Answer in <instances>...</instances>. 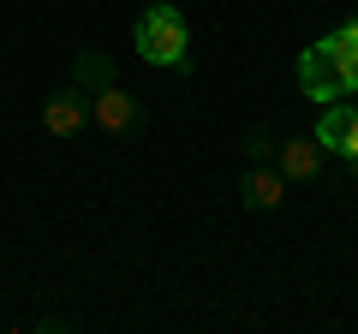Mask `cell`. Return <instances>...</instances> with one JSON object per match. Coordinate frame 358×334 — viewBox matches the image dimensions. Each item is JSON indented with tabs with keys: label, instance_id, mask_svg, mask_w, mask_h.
Here are the masks:
<instances>
[{
	"label": "cell",
	"instance_id": "1",
	"mask_svg": "<svg viewBox=\"0 0 358 334\" xmlns=\"http://www.w3.org/2000/svg\"><path fill=\"white\" fill-rule=\"evenodd\" d=\"M299 90L310 102H341V96L358 90V42L346 30H334V36L310 42L299 54Z\"/></svg>",
	"mask_w": 358,
	"mask_h": 334
},
{
	"label": "cell",
	"instance_id": "2",
	"mask_svg": "<svg viewBox=\"0 0 358 334\" xmlns=\"http://www.w3.org/2000/svg\"><path fill=\"white\" fill-rule=\"evenodd\" d=\"M138 54L150 66H167V72H185V66H192V36H185L179 6H167V0L143 6V18H138Z\"/></svg>",
	"mask_w": 358,
	"mask_h": 334
},
{
	"label": "cell",
	"instance_id": "3",
	"mask_svg": "<svg viewBox=\"0 0 358 334\" xmlns=\"http://www.w3.org/2000/svg\"><path fill=\"white\" fill-rule=\"evenodd\" d=\"M84 119H90V96L78 90V84H66V90H54L48 102H42V126H48L54 138H72Z\"/></svg>",
	"mask_w": 358,
	"mask_h": 334
},
{
	"label": "cell",
	"instance_id": "4",
	"mask_svg": "<svg viewBox=\"0 0 358 334\" xmlns=\"http://www.w3.org/2000/svg\"><path fill=\"white\" fill-rule=\"evenodd\" d=\"M317 143L329 155H346V161H358V114L352 108H322V119H317Z\"/></svg>",
	"mask_w": 358,
	"mask_h": 334
},
{
	"label": "cell",
	"instance_id": "5",
	"mask_svg": "<svg viewBox=\"0 0 358 334\" xmlns=\"http://www.w3.org/2000/svg\"><path fill=\"white\" fill-rule=\"evenodd\" d=\"M90 119H96L102 131H114V138H126V131L138 126V102H131L120 84H108V90L90 96Z\"/></svg>",
	"mask_w": 358,
	"mask_h": 334
},
{
	"label": "cell",
	"instance_id": "6",
	"mask_svg": "<svg viewBox=\"0 0 358 334\" xmlns=\"http://www.w3.org/2000/svg\"><path fill=\"white\" fill-rule=\"evenodd\" d=\"M322 143L317 138H293L281 143V180H317V167H322Z\"/></svg>",
	"mask_w": 358,
	"mask_h": 334
},
{
	"label": "cell",
	"instance_id": "7",
	"mask_svg": "<svg viewBox=\"0 0 358 334\" xmlns=\"http://www.w3.org/2000/svg\"><path fill=\"white\" fill-rule=\"evenodd\" d=\"M281 191H287V180H281V173H268V167H251L245 185H239V197L251 209H275V203H281Z\"/></svg>",
	"mask_w": 358,
	"mask_h": 334
},
{
	"label": "cell",
	"instance_id": "8",
	"mask_svg": "<svg viewBox=\"0 0 358 334\" xmlns=\"http://www.w3.org/2000/svg\"><path fill=\"white\" fill-rule=\"evenodd\" d=\"M108 84H114V60H102L96 48H84L78 54V90L96 96V90H108Z\"/></svg>",
	"mask_w": 358,
	"mask_h": 334
},
{
	"label": "cell",
	"instance_id": "9",
	"mask_svg": "<svg viewBox=\"0 0 358 334\" xmlns=\"http://www.w3.org/2000/svg\"><path fill=\"white\" fill-rule=\"evenodd\" d=\"M346 36H352V42H358V18H346Z\"/></svg>",
	"mask_w": 358,
	"mask_h": 334
}]
</instances>
